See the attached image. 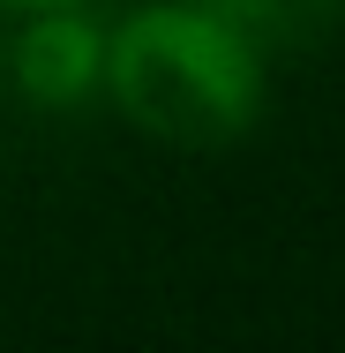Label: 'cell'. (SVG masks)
Listing matches in <instances>:
<instances>
[{"label": "cell", "instance_id": "1", "mask_svg": "<svg viewBox=\"0 0 345 353\" xmlns=\"http://www.w3.org/2000/svg\"><path fill=\"white\" fill-rule=\"evenodd\" d=\"M105 90L143 136L218 150L263 121V53L196 0H150L105 30Z\"/></svg>", "mask_w": 345, "mask_h": 353}, {"label": "cell", "instance_id": "3", "mask_svg": "<svg viewBox=\"0 0 345 353\" xmlns=\"http://www.w3.org/2000/svg\"><path fill=\"white\" fill-rule=\"evenodd\" d=\"M196 8H210L218 23H233L263 61L271 53H308V46H323L345 23V0H196Z\"/></svg>", "mask_w": 345, "mask_h": 353}, {"label": "cell", "instance_id": "2", "mask_svg": "<svg viewBox=\"0 0 345 353\" xmlns=\"http://www.w3.org/2000/svg\"><path fill=\"white\" fill-rule=\"evenodd\" d=\"M8 68L38 105H83L90 90H105V30L83 8H30L8 46Z\"/></svg>", "mask_w": 345, "mask_h": 353}, {"label": "cell", "instance_id": "4", "mask_svg": "<svg viewBox=\"0 0 345 353\" xmlns=\"http://www.w3.org/2000/svg\"><path fill=\"white\" fill-rule=\"evenodd\" d=\"M0 8H15V15H30V8H90V0H0Z\"/></svg>", "mask_w": 345, "mask_h": 353}, {"label": "cell", "instance_id": "5", "mask_svg": "<svg viewBox=\"0 0 345 353\" xmlns=\"http://www.w3.org/2000/svg\"><path fill=\"white\" fill-rule=\"evenodd\" d=\"M0 68H8V30H0Z\"/></svg>", "mask_w": 345, "mask_h": 353}]
</instances>
